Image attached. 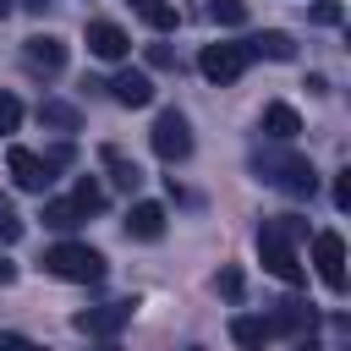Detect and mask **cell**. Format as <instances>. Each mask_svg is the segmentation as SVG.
I'll list each match as a JSON object with an SVG mask.
<instances>
[{
	"mask_svg": "<svg viewBox=\"0 0 351 351\" xmlns=\"http://www.w3.org/2000/svg\"><path fill=\"white\" fill-rule=\"evenodd\" d=\"M252 176H258L263 186L291 192V197H313V192H318V170H313V159L296 154V148H280V143L252 154Z\"/></svg>",
	"mask_w": 351,
	"mask_h": 351,
	"instance_id": "cell-1",
	"label": "cell"
},
{
	"mask_svg": "<svg viewBox=\"0 0 351 351\" xmlns=\"http://www.w3.org/2000/svg\"><path fill=\"white\" fill-rule=\"evenodd\" d=\"M44 274H55V280H71V285H93V280H104V252H93L88 241H55V247H44Z\"/></svg>",
	"mask_w": 351,
	"mask_h": 351,
	"instance_id": "cell-2",
	"label": "cell"
},
{
	"mask_svg": "<svg viewBox=\"0 0 351 351\" xmlns=\"http://www.w3.org/2000/svg\"><path fill=\"white\" fill-rule=\"evenodd\" d=\"M258 263H263L280 285H302V280H307V269L296 263V247H291L269 219H263V230H258Z\"/></svg>",
	"mask_w": 351,
	"mask_h": 351,
	"instance_id": "cell-3",
	"label": "cell"
},
{
	"mask_svg": "<svg viewBox=\"0 0 351 351\" xmlns=\"http://www.w3.org/2000/svg\"><path fill=\"white\" fill-rule=\"evenodd\" d=\"M197 71H203L214 88H230V82L247 71V49H241V44H203Z\"/></svg>",
	"mask_w": 351,
	"mask_h": 351,
	"instance_id": "cell-4",
	"label": "cell"
},
{
	"mask_svg": "<svg viewBox=\"0 0 351 351\" xmlns=\"http://www.w3.org/2000/svg\"><path fill=\"white\" fill-rule=\"evenodd\" d=\"M154 154L165 165H176V159L192 154V126H186L181 110H159V121H154Z\"/></svg>",
	"mask_w": 351,
	"mask_h": 351,
	"instance_id": "cell-5",
	"label": "cell"
},
{
	"mask_svg": "<svg viewBox=\"0 0 351 351\" xmlns=\"http://www.w3.org/2000/svg\"><path fill=\"white\" fill-rule=\"evenodd\" d=\"M5 170H11V181L22 186V192H44L49 181H55V165H49V154H33V148H5Z\"/></svg>",
	"mask_w": 351,
	"mask_h": 351,
	"instance_id": "cell-6",
	"label": "cell"
},
{
	"mask_svg": "<svg viewBox=\"0 0 351 351\" xmlns=\"http://www.w3.org/2000/svg\"><path fill=\"white\" fill-rule=\"evenodd\" d=\"M132 307H137V302H104V307H88V313L71 318V329H77V335H99V340H110V335H121V329L132 324Z\"/></svg>",
	"mask_w": 351,
	"mask_h": 351,
	"instance_id": "cell-7",
	"label": "cell"
},
{
	"mask_svg": "<svg viewBox=\"0 0 351 351\" xmlns=\"http://www.w3.org/2000/svg\"><path fill=\"white\" fill-rule=\"evenodd\" d=\"M313 263H318V280L329 291H346V241L335 230H318L313 236Z\"/></svg>",
	"mask_w": 351,
	"mask_h": 351,
	"instance_id": "cell-8",
	"label": "cell"
},
{
	"mask_svg": "<svg viewBox=\"0 0 351 351\" xmlns=\"http://www.w3.org/2000/svg\"><path fill=\"white\" fill-rule=\"evenodd\" d=\"M82 38H88V55H99V60H121V55L132 49L126 27H121V22H104V16H93V22L82 27Z\"/></svg>",
	"mask_w": 351,
	"mask_h": 351,
	"instance_id": "cell-9",
	"label": "cell"
},
{
	"mask_svg": "<svg viewBox=\"0 0 351 351\" xmlns=\"http://www.w3.org/2000/svg\"><path fill=\"white\" fill-rule=\"evenodd\" d=\"M22 60H27V71H38V77H55V71L66 66V44H60L55 33H33V38L22 44Z\"/></svg>",
	"mask_w": 351,
	"mask_h": 351,
	"instance_id": "cell-10",
	"label": "cell"
},
{
	"mask_svg": "<svg viewBox=\"0 0 351 351\" xmlns=\"http://www.w3.org/2000/svg\"><path fill=\"white\" fill-rule=\"evenodd\" d=\"M110 93H115V104H126V110L154 104V82H148V71H137V66L115 71V77H110Z\"/></svg>",
	"mask_w": 351,
	"mask_h": 351,
	"instance_id": "cell-11",
	"label": "cell"
},
{
	"mask_svg": "<svg viewBox=\"0 0 351 351\" xmlns=\"http://www.w3.org/2000/svg\"><path fill=\"white\" fill-rule=\"evenodd\" d=\"M269 324H274V335H313V324H318V313H313V302H280L274 313H269Z\"/></svg>",
	"mask_w": 351,
	"mask_h": 351,
	"instance_id": "cell-12",
	"label": "cell"
},
{
	"mask_svg": "<svg viewBox=\"0 0 351 351\" xmlns=\"http://www.w3.org/2000/svg\"><path fill=\"white\" fill-rule=\"evenodd\" d=\"M126 236H132V241H159V236H165V208H159V203H132Z\"/></svg>",
	"mask_w": 351,
	"mask_h": 351,
	"instance_id": "cell-13",
	"label": "cell"
},
{
	"mask_svg": "<svg viewBox=\"0 0 351 351\" xmlns=\"http://www.w3.org/2000/svg\"><path fill=\"white\" fill-rule=\"evenodd\" d=\"M258 132H263V137H274V143H291V137L302 132V115H296L291 104H263V121H258Z\"/></svg>",
	"mask_w": 351,
	"mask_h": 351,
	"instance_id": "cell-14",
	"label": "cell"
},
{
	"mask_svg": "<svg viewBox=\"0 0 351 351\" xmlns=\"http://www.w3.org/2000/svg\"><path fill=\"white\" fill-rule=\"evenodd\" d=\"M230 340H236L241 351H263V346L274 340V324H269V318H252V313H241V318H230Z\"/></svg>",
	"mask_w": 351,
	"mask_h": 351,
	"instance_id": "cell-15",
	"label": "cell"
},
{
	"mask_svg": "<svg viewBox=\"0 0 351 351\" xmlns=\"http://www.w3.org/2000/svg\"><path fill=\"white\" fill-rule=\"evenodd\" d=\"M241 49H247V60H252V55H258V60H263V55H269V60H291V55H296V44H291V33H280V27H269V33H258V38H247Z\"/></svg>",
	"mask_w": 351,
	"mask_h": 351,
	"instance_id": "cell-16",
	"label": "cell"
},
{
	"mask_svg": "<svg viewBox=\"0 0 351 351\" xmlns=\"http://www.w3.org/2000/svg\"><path fill=\"white\" fill-rule=\"evenodd\" d=\"M99 159H104V170L115 176V186H126V192H137V186H143V170H137V159H126L121 148H104Z\"/></svg>",
	"mask_w": 351,
	"mask_h": 351,
	"instance_id": "cell-17",
	"label": "cell"
},
{
	"mask_svg": "<svg viewBox=\"0 0 351 351\" xmlns=\"http://www.w3.org/2000/svg\"><path fill=\"white\" fill-rule=\"evenodd\" d=\"M38 219H44V225H49V230H77V225H82V219H88V214H82V208H77V203H71V197H49V203H44V214H38Z\"/></svg>",
	"mask_w": 351,
	"mask_h": 351,
	"instance_id": "cell-18",
	"label": "cell"
},
{
	"mask_svg": "<svg viewBox=\"0 0 351 351\" xmlns=\"http://www.w3.org/2000/svg\"><path fill=\"white\" fill-rule=\"evenodd\" d=\"M132 5H137V16H143L154 33H170V27H176V5H170V0H132Z\"/></svg>",
	"mask_w": 351,
	"mask_h": 351,
	"instance_id": "cell-19",
	"label": "cell"
},
{
	"mask_svg": "<svg viewBox=\"0 0 351 351\" xmlns=\"http://www.w3.org/2000/svg\"><path fill=\"white\" fill-rule=\"evenodd\" d=\"M208 22H219V27H241V22H247V0H208Z\"/></svg>",
	"mask_w": 351,
	"mask_h": 351,
	"instance_id": "cell-20",
	"label": "cell"
},
{
	"mask_svg": "<svg viewBox=\"0 0 351 351\" xmlns=\"http://www.w3.org/2000/svg\"><path fill=\"white\" fill-rule=\"evenodd\" d=\"M38 121H49V126H60V132H77V110L60 104V99H44V104H38Z\"/></svg>",
	"mask_w": 351,
	"mask_h": 351,
	"instance_id": "cell-21",
	"label": "cell"
},
{
	"mask_svg": "<svg viewBox=\"0 0 351 351\" xmlns=\"http://www.w3.org/2000/svg\"><path fill=\"white\" fill-rule=\"evenodd\" d=\"M71 203H77L82 214H99V208H104V186L82 176V181H77V192H71Z\"/></svg>",
	"mask_w": 351,
	"mask_h": 351,
	"instance_id": "cell-22",
	"label": "cell"
},
{
	"mask_svg": "<svg viewBox=\"0 0 351 351\" xmlns=\"http://www.w3.org/2000/svg\"><path fill=\"white\" fill-rule=\"evenodd\" d=\"M22 214L11 208V197H0V247H11V241H22Z\"/></svg>",
	"mask_w": 351,
	"mask_h": 351,
	"instance_id": "cell-23",
	"label": "cell"
},
{
	"mask_svg": "<svg viewBox=\"0 0 351 351\" xmlns=\"http://www.w3.org/2000/svg\"><path fill=\"white\" fill-rule=\"evenodd\" d=\"M16 126H22V104H16L11 93H0V137H11Z\"/></svg>",
	"mask_w": 351,
	"mask_h": 351,
	"instance_id": "cell-24",
	"label": "cell"
},
{
	"mask_svg": "<svg viewBox=\"0 0 351 351\" xmlns=\"http://www.w3.org/2000/svg\"><path fill=\"white\" fill-rule=\"evenodd\" d=\"M214 291H219L225 302H236V296H241V274H236V269H219V280H214Z\"/></svg>",
	"mask_w": 351,
	"mask_h": 351,
	"instance_id": "cell-25",
	"label": "cell"
},
{
	"mask_svg": "<svg viewBox=\"0 0 351 351\" xmlns=\"http://www.w3.org/2000/svg\"><path fill=\"white\" fill-rule=\"evenodd\" d=\"M0 351H44V346L27 340V335H0Z\"/></svg>",
	"mask_w": 351,
	"mask_h": 351,
	"instance_id": "cell-26",
	"label": "cell"
},
{
	"mask_svg": "<svg viewBox=\"0 0 351 351\" xmlns=\"http://www.w3.org/2000/svg\"><path fill=\"white\" fill-rule=\"evenodd\" d=\"M148 66H159V71H170V66H176V55H170L165 44H148Z\"/></svg>",
	"mask_w": 351,
	"mask_h": 351,
	"instance_id": "cell-27",
	"label": "cell"
},
{
	"mask_svg": "<svg viewBox=\"0 0 351 351\" xmlns=\"http://www.w3.org/2000/svg\"><path fill=\"white\" fill-rule=\"evenodd\" d=\"M313 22H340V5H335V0H318V5H313Z\"/></svg>",
	"mask_w": 351,
	"mask_h": 351,
	"instance_id": "cell-28",
	"label": "cell"
},
{
	"mask_svg": "<svg viewBox=\"0 0 351 351\" xmlns=\"http://www.w3.org/2000/svg\"><path fill=\"white\" fill-rule=\"evenodd\" d=\"M335 208H351V170L335 181Z\"/></svg>",
	"mask_w": 351,
	"mask_h": 351,
	"instance_id": "cell-29",
	"label": "cell"
},
{
	"mask_svg": "<svg viewBox=\"0 0 351 351\" xmlns=\"http://www.w3.org/2000/svg\"><path fill=\"white\" fill-rule=\"evenodd\" d=\"M11 280H16V263H5V258H0V285H11Z\"/></svg>",
	"mask_w": 351,
	"mask_h": 351,
	"instance_id": "cell-30",
	"label": "cell"
},
{
	"mask_svg": "<svg viewBox=\"0 0 351 351\" xmlns=\"http://www.w3.org/2000/svg\"><path fill=\"white\" fill-rule=\"evenodd\" d=\"M27 5H33V11H49V5H55V0H27Z\"/></svg>",
	"mask_w": 351,
	"mask_h": 351,
	"instance_id": "cell-31",
	"label": "cell"
},
{
	"mask_svg": "<svg viewBox=\"0 0 351 351\" xmlns=\"http://www.w3.org/2000/svg\"><path fill=\"white\" fill-rule=\"evenodd\" d=\"M0 16H11V0H0Z\"/></svg>",
	"mask_w": 351,
	"mask_h": 351,
	"instance_id": "cell-32",
	"label": "cell"
},
{
	"mask_svg": "<svg viewBox=\"0 0 351 351\" xmlns=\"http://www.w3.org/2000/svg\"><path fill=\"white\" fill-rule=\"evenodd\" d=\"M99 351H121V346H110V340H104V346H99Z\"/></svg>",
	"mask_w": 351,
	"mask_h": 351,
	"instance_id": "cell-33",
	"label": "cell"
},
{
	"mask_svg": "<svg viewBox=\"0 0 351 351\" xmlns=\"http://www.w3.org/2000/svg\"><path fill=\"white\" fill-rule=\"evenodd\" d=\"M192 351H203V346H192Z\"/></svg>",
	"mask_w": 351,
	"mask_h": 351,
	"instance_id": "cell-34",
	"label": "cell"
}]
</instances>
